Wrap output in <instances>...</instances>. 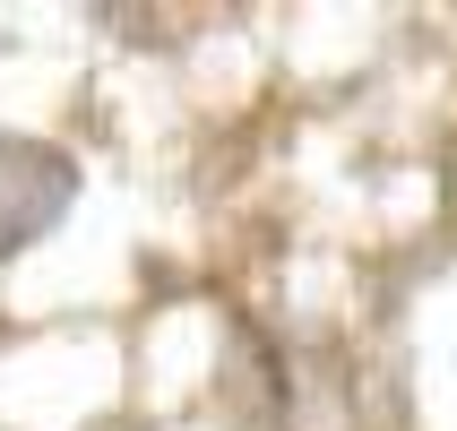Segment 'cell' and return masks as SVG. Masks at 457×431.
Segmentation results:
<instances>
[{
	"label": "cell",
	"mask_w": 457,
	"mask_h": 431,
	"mask_svg": "<svg viewBox=\"0 0 457 431\" xmlns=\"http://www.w3.org/2000/svg\"><path fill=\"white\" fill-rule=\"evenodd\" d=\"M449 190H457V155H449Z\"/></svg>",
	"instance_id": "cell-2"
},
{
	"label": "cell",
	"mask_w": 457,
	"mask_h": 431,
	"mask_svg": "<svg viewBox=\"0 0 457 431\" xmlns=\"http://www.w3.org/2000/svg\"><path fill=\"white\" fill-rule=\"evenodd\" d=\"M70 207H78V155L52 147V138L0 129V259L35 251Z\"/></svg>",
	"instance_id": "cell-1"
}]
</instances>
